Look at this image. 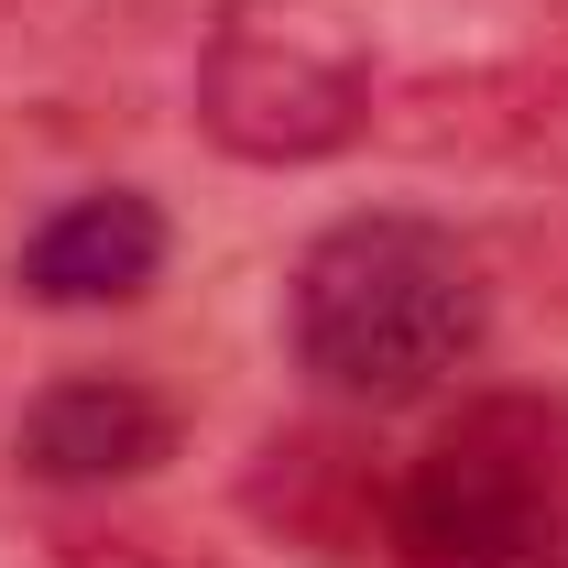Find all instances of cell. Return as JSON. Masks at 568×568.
Wrapping results in <instances>:
<instances>
[{"label": "cell", "instance_id": "cell-1", "mask_svg": "<svg viewBox=\"0 0 568 568\" xmlns=\"http://www.w3.org/2000/svg\"><path fill=\"white\" fill-rule=\"evenodd\" d=\"M481 339H493V284L448 219L361 209L295 252L284 351L339 405H416L437 383H459L481 361Z\"/></svg>", "mask_w": 568, "mask_h": 568}, {"label": "cell", "instance_id": "cell-2", "mask_svg": "<svg viewBox=\"0 0 568 568\" xmlns=\"http://www.w3.org/2000/svg\"><path fill=\"white\" fill-rule=\"evenodd\" d=\"M383 547L394 568H568V405L470 394L405 459Z\"/></svg>", "mask_w": 568, "mask_h": 568}, {"label": "cell", "instance_id": "cell-3", "mask_svg": "<svg viewBox=\"0 0 568 568\" xmlns=\"http://www.w3.org/2000/svg\"><path fill=\"white\" fill-rule=\"evenodd\" d=\"M383 121V67L351 0H219L197 33V132L230 164H328Z\"/></svg>", "mask_w": 568, "mask_h": 568}, {"label": "cell", "instance_id": "cell-4", "mask_svg": "<svg viewBox=\"0 0 568 568\" xmlns=\"http://www.w3.org/2000/svg\"><path fill=\"white\" fill-rule=\"evenodd\" d=\"M175 459V405L142 372H55L11 416V470L44 493H110Z\"/></svg>", "mask_w": 568, "mask_h": 568}, {"label": "cell", "instance_id": "cell-5", "mask_svg": "<svg viewBox=\"0 0 568 568\" xmlns=\"http://www.w3.org/2000/svg\"><path fill=\"white\" fill-rule=\"evenodd\" d=\"M164 252H175V230L142 186H77L22 230L11 284L33 306H132V295L164 284Z\"/></svg>", "mask_w": 568, "mask_h": 568}, {"label": "cell", "instance_id": "cell-6", "mask_svg": "<svg viewBox=\"0 0 568 568\" xmlns=\"http://www.w3.org/2000/svg\"><path fill=\"white\" fill-rule=\"evenodd\" d=\"M0 11H11V0H0Z\"/></svg>", "mask_w": 568, "mask_h": 568}]
</instances>
